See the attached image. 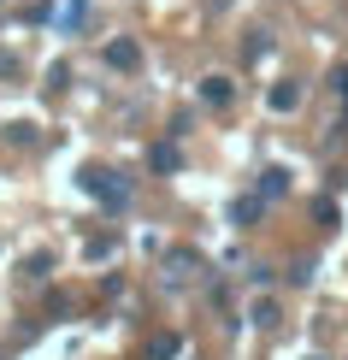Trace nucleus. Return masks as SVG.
Segmentation results:
<instances>
[{
	"label": "nucleus",
	"mask_w": 348,
	"mask_h": 360,
	"mask_svg": "<svg viewBox=\"0 0 348 360\" xmlns=\"http://www.w3.org/2000/svg\"><path fill=\"white\" fill-rule=\"evenodd\" d=\"M77 184L89 189V195H95V201L101 207H112V213H124V207H130V177L124 172H112V166H83V177H77Z\"/></svg>",
	"instance_id": "nucleus-1"
},
{
	"label": "nucleus",
	"mask_w": 348,
	"mask_h": 360,
	"mask_svg": "<svg viewBox=\"0 0 348 360\" xmlns=\"http://www.w3.org/2000/svg\"><path fill=\"white\" fill-rule=\"evenodd\" d=\"M195 272H201V254H195V248H172V254H165V283H172V290H183Z\"/></svg>",
	"instance_id": "nucleus-2"
},
{
	"label": "nucleus",
	"mask_w": 348,
	"mask_h": 360,
	"mask_svg": "<svg viewBox=\"0 0 348 360\" xmlns=\"http://www.w3.org/2000/svg\"><path fill=\"white\" fill-rule=\"evenodd\" d=\"M101 59H107L112 71H136V65H142V48H136L130 36H118V41H107V48H101Z\"/></svg>",
	"instance_id": "nucleus-3"
},
{
	"label": "nucleus",
	"mask_w": 348,
	"mask_h": 360,
	"mask_svg": "<svg viewBox=\"0 0 348 360\" xmlns=\"http://www.w3.org/2000/svg\"><path fill=\"white\" fill-rule=\"evenodd\" d=\"M231 101H236V83H231V77H201V107L224 112Z\"/></svg>",
	"instance_id": "nucleus-4"
},
{
	"label": "nucleus",
	"mask_w": 348,
	"mask_h": 360,
	"mask_svg": "<svg viewBox=\"0 0 348 360\" xmlns=\"http://www.w3.org/2000/svg\"><path fill=\"white\" fill-rule=\"evenodd\" d=\"M260 213H266L260 195H236V201H231V224H236V231H254V224H260Z\"/></svg>",
	"instance_id": "nucleus-5"
},
{
	"label": "nucleus",
	"mask_w": 348,
	"mask_h": 360,
	"mask_svg": "<svg viewBox=\"0 0 348 360\" xmlns=\"http://www.w3.org/2000/svg\"><path fill=\"white\" fill-rule=\"evenodd\" d=\"M148 166H154L160 177H165V172H183V148H177V142H154V154H148Z\"/></svg>",
	"instance_id": "nucleus-6"
},
{
	"label": "nucleus",
	"mask_w": 348,
	"mask_h": 360,
	"mask_svg": "<svg viewBox=\"0 0 348 360\" xmlns=\"http://www.w3.org/2000/svg\"><path fill=\"white\" fill-rule=\"evenodd\" d=\"M266 107L271 112H295L301 107V83H271L266 89Z\"/></svg>",
	"instance_id": "nucleus-7"
},
{
	"label": "nucleus",
	"mask_w": 348,
	"mask_h": 360,
	"mask_svg": "<svg viewBox=\"0 0 348 360\" xmlns=\"http://www.w3.org/2000/svg\"><path fill=\"white\" fill-rule=\"evenodd\" d=\"M283 195H290V172H283V166H266V172H260V201H283Z\"/></svg>",
	"instance_id": "nucleus-8"
},
{
	"label": "nucleus",
	"mask_w": 348,
	"mask_h": 360,
	"mask_svg": "<svg viewBox=\"0 0 348 360\" xmlns=\"http://www.w3.org/2000/svg\"><path fill=\"white\" fill-rule=\"evenodd\" d=\"M177 349H183V342H177V337H172V331H160V337H154V342H148V360H172V354H177Z\"/></svg>",
	"instance_id": "nucleus-9"
},
{
	"label": "nucleus",
	"mask_w": 348,
	"mask_h": 360,
	"mask_svg": "<svg viewBox=\"0 0 348 360\" xmlns=\"http://www.w3.org/2000/svg\"><path fill=\"white\" fill-rule=\"evenodd\" d=\"M266 53H271V41H266V30H254V36L242 41V59H248V65H254V59H266Z\"/></svg>",
	"instance_id": "nucleus-10"
},
{
	"label": "nucleus",
	"mask_w": 348,
	"mask_h": 360,
	"mask_svg": "<svg viewBox=\"0 0 348 360\" xmlns=\"http://www.w3.org/2000/svg\"><path fill=\"white\" fill-rule=\"evenodd\" d=\"M254 325L271 331V325H278V302H254Z\"/></svg>",
	"instance_id": "nucleus-11"
},
{
	"label": "nucleus",
	"mask_w": 348,
	"mask_h": 360,
	"mask_svg": "<svg viewBox=\"0 0 348 360\" xmlns=\"http://www.w3.org/2000/svg\"><path fill=\"white\" fill-rule=\"evenodd\" d=\"M313 219H319L325 231H337V201H319V207H313Z\"/></svg>",
	"instance_id": "nucleus-12"
},
{
	"label": "nucleus",
	"mask_w": 348,
	"mask_h": 360,
	"mask_svg": "<svg viewBox=\"0 0 348 360\" xmlns=\"http://www.w3.org/2000/svg\"><path fill=\"white\" fill-rule=\"evenodd\" d=\"M6 136H12V142H18V148H36V124H12V130H6Z\"/></svg>",
	"instance_id": "nucleus-13"
},
{
	"label": "nucleus",
	"mask_w": 348,
	"mask_h": 360,
	"mask_svg": "<svg viewBox=\"0 0 348 360\" xmlns=\"http://www.w3.org/2000/svg\"><path fill=\"white\" fill-rule=\"evenodd\" d=\"M48 89H53V95H59V89H71V65H53L48 71Z\"/></svg>",
	"instance_id": "nucleus-14"
},
{
	"label": "nucleus",
	"mask_w": 348,
	"mask_h": 360,
	"mask_svg": "<svg viewBox=\"0 0 348 360\" xmlns=\"http://www.w3.org/2000/svg\"><path fill=\"white\" fill-rule=\"evenodd\" d=\"M330 89H337V95L348 101V65H337V71H330Z\"/></svg>",
	"instance_id": "nucleus-15"
},
{
	"label": "nucleus",
	"mask_w": 348,
	"mask_h": 360,
	"mask_svg": "<svg viewBox=\"0 0 348 360\" xmlns=\"http://www.w3.org/2000/svg\"><path fill=\"white\" fill-rule=\"evenodd\" d=\"M0 360H6V354H0Z\"/></svg>",
	"instance_id": "nucleus-16"
}]
</instances>
